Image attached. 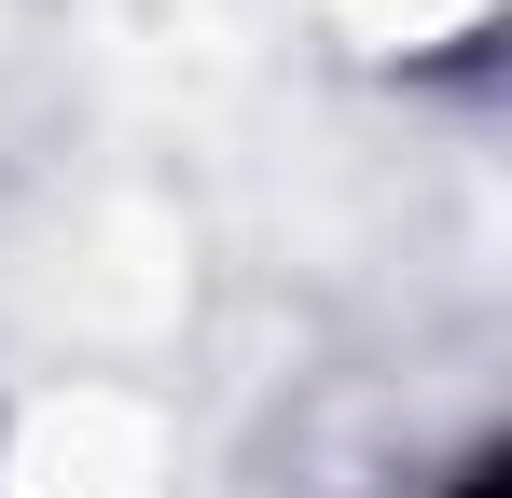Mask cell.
Instances as JSON below:
<instances>
[{"label":"cell","mask_w":512,"mask_h":498,"mask_svg":"<svg viewBox=\"0 0 512 498\" xmlns=\"http://www.w3.org/2000/svg\"><path fill=\"white\" fill-rule=\"evenodd\" d=\"M457 498H499V485H457Z\"/></svg>","instance_id":"1"}]
</instances>
